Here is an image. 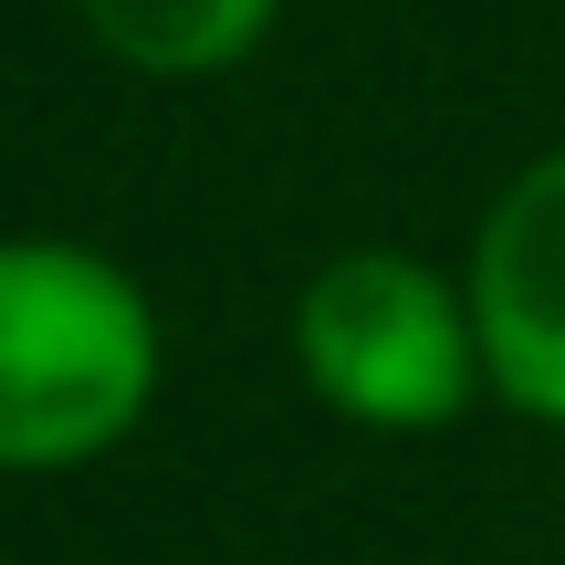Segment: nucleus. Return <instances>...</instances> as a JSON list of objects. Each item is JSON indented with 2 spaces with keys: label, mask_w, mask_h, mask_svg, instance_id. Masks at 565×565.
Wrapping results in <instances>:
<instances>
[{
  "label": "nucleus",
  "mask_w": 565,
  "mask_h": 565,
  "mask_svg": "<svg viewBox=\"0 0 565 565\" xmlns=\"http://www.w3.org/2000/svg\"><path fill=\"white\" fill-rule=\"evenodd\" d=\"M461 282H471L492 398L534 429H565V147L524 158L492 189L482 231L461 252Z\"/></svg>",
  "instance_id": "nucleus-3"
},
{
  "label": "nucleus",
  "mask_w": 565,
  "mask_h": 565,
  "mask_svg": "<svg viewBox=\"0 0 565 565\" xmlns=\"http://www.w3.org/2000/svg\"><path fill=\"white\" fill-rule=\"evenodd\" d=\"M74 21L95 32L105 63L147 84H200V74H231L252 42L282 21V0H74Z\"/></svg>",
  "instance_id": "nucleus-4"
},
{
  "label": "nucleus",
  "mask_w": 565,
  "mask_h": 565,
  "mask_svg": "<svg viewBox=\"0 0 565 565\" xmlns=\"http://www.w3.org/2000/svg\"><path fill=\"white\" fill-rule=\"evenodd\" d=\"M294 377L315 387V408H335L345 429H377V440L450 429L492 387L471 282L398 242H356L315 263L294 294Z\"/></svg>",
  "instance_id": "nucleus-2"
},
{
  "label": "nucleus",
  "mask_w": 565,
  "mask_h": 565,
  "mask_svg": "<svg viewBox=\"0 0 565 565\" xmlns=\"http://www.w3.org/2000/svg\"><path fill=\"white\" fill-rule=\"evenodd\" d=\"M168 335L147 282L95 242L0 231V471H74L137 440Z\"/></svg>",
  "instance_id": "nucleus-1"
}]
</instances>
